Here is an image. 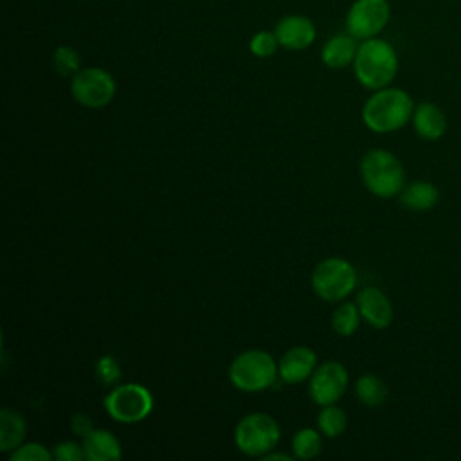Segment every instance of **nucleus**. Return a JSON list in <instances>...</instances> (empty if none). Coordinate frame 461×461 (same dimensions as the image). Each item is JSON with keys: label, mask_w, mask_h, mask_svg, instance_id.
<instances>
[{"label": "nucleus", "mask_w": 461, "mask_h": 461, "mask_svg": "<svg viewBox=\"0 0 461 461\" xmlns=\"http://www.w3.org/2000/svg\"><path fill=\"white\" fill-rule=\"evenodd\" d=\"M54 70L63 77H72L81 70V58L76 49L68 45H59L52 52Z\"/></svg>", "instance_id": "5701e85b"}, {"label": "nucleus", "mask_w": 461, "mask_h": 461, "mask_svg": "<svg viewBox=\"0 0 461 461\" xmlns=\"http://www.w3.org/2000/svg\"><path fill=\"white\" fill-rule=\"evenodd\" d=\"M279 378L277 362L263 349H247L234 357L229 366V380L245 393H259Z\"/></svg>", "instance_id": "20e7f679"}, {"label": "nucleus", "mask_w": 461, "mask_h": 461, "mask_svg": "<svg viewBox=\"0 0 461 461\" xmlns=\"http://www.w3.org/2000/svg\"><path fill=\"white\" fill-rule=\"evenodd\" d=\"M95 376L103 385H113L121 380L122 371L115 357L112 355H103L95 362Z\"/></svg>", "instance_id": "a878e982"}, {"label": "nucleus", "mask_w": 461, "mask_h": 461, "mask_svg": "<svg viewBox=\"0 0 461 461\" xmlns=\"http://www.w3.org/2000/svg\"><path fill=\"white\" fill-rule=\"evenodd\" d=\"M355 394L366 407H380L387 402L389 389L380 376L366 373L355 382Z\"/></svg>", "instance_id": "6ab92c4d"}, {"label": "nucleus", "mask_w": 461, "mask_h": 461, "mask_svg": "<svg viewBox=\"0 0 461 461\" xmlns=\"http://www.w3.org/2000/svg\"><path fill=\"white\" fill-rule=\"evenodd\" d=\"M54 459L58 461H83L85 457V450H83V443H76V441H61L58 445H54L52 448Z\"/></svg>", "instance_id": "bb28decb"}, {"label": "nucleus", "mask_w": 461, "mask_h": 461, "mask_svg": "<svg viewBox=\"0 0 461 461\" xmlns=\"http://www.w3.org/2000/svg\"><path fill=\"white\" fill-rule=\"evenodd\" d=\"M279 41L274 31H258L250 36L249 49L256 58H270L277 52Z\"/></svg>", "instance_id": "b1692460"}, {"label": "nucleus", "mask_w": 461, "mask_h": 461, "mask_svg": "<svg viewBox=\"0 0 461 461\" xmlns=\"http://www.w3.org/2000/svg\"><path fill=\"white\" fill-rule=\"evenodd\" d=\"M360 319H362V315H360L357 301L355 303L346 301L335 308V312L331 315V328L340 337H351L358 330Z\"/></svg>", "instance_id": "aec40b11"}, {"label": "nucleus", "mask_w": 461, "mask_h": 461, "mask_svg": "<svg viewBox=\"0 0 461 461\" xmlns=\"http://www.w3.org/2000/svg\"><path fill=\"white\" fill-rule=\"evenodd\" d=\"M360 178L378 198H393L405 187V169L400 158L382 148L369 149L360 158Z\"/></svg>", "instance_id": "7ed1b4c3"}, {"label": "nucleus", "mask_w": 461, "mask_h": 461, "mask_svg": "<svg viewBox=\"0 0 461 461\" xmlns=\"http://www.w3.org/2000/svg\"><path fill=\"white\" fill-rule=\"evenodd\" d=\"M281 439L277 421L267 412H250L243 416L234 427V443L240 452L263 457L272 452Z\"/></svg>", "instance_id": "423d86ee"}, {"label": "nucleus", "mask_w": 461, "mask_h": 461, "mask_svg": "<svg viewBox=\"0 0 461 461\" xmlns=\"http://www.w3.org/2000/svg\"><path fill=\"white\" fill-rule=\"evenodd\" d=\"M265 461H292V456L283 454V452H268L263 456Z\"/></svg>", "instance_id": "c85d7f7f"}, {"label": "nucleus", "mask_w": 461, "mask_h": 461, "mask_svg": "<svg viewBox=\"0 0 461 461\" xmlns=\"http://www.w3.org/2000/svg\"><path fill=\"white\" fill-rule=\"evenodd\" d=\"M11 461H52L54 454L52 450L45 448L41 443L36 441H29V443H22L18 448H14L9 454Z\"/></svg>", "instance_id": "393cba45"}, {"label": "nucleus", "mask_w": 461, "mask_h": 461, "mask_svg": "<svg viewBox=\"0 0 461 461\" xmlns=\"http://www.w3.org/2000/svg\"><path fill=\"white\" fill-rule=\"evenodd\" d=\"M389 20V0H355L346 13V31L362 41L378 36Z\"/></svg>", "instance_id": "1a4fd4ad"}, {"label": "nucleus", "mask_w": 461, "mask_h": 461, "mask_svg": "<svg viewBox=\"0 0 461 461\" xmlns=\"http://www.w3.org/2000/svg\"><path fill=\"white\" fill-rule=\"evenodd\" d=\"M117 83L113 76L101 67H85L70 77V94L74 101L86 108H103L115 97Z\"/></svg>", "instance_id": "6e6552de"}, {"label": "nucleus", "mask_w": 461, "mask_h": 461, "mask_svg": "<svg viewBox=\"0 0 461 461\" xmlns=\"http://www.w3.org/2000/svg\"><path fill=\"white\" fill-rule=\"evenodd\" d=\"M357 304L362 319L369 326L376 330H384L391 326L394 319V310L389 297L380 288H375V286L362 288L357 295Z\"/></svg>", "instance_id": "ddd939ff"}, {"label": "nucleus", "mask_w": 461, "mask_h": 461, "mask_svg": "<svg viewBox=\"0 0 461 461\" xmlns=\"http://www.w3.org/2000/svg\"><path fill=\"white\" fill-rule=\"evenodd\" d=\"M398 54L393 43L375 36L362 40L353 59V72L357 81L367 90H380L389 86L398 74Z\"/></svg>", "instance_id": "f03ea898"}, {"label": "nucleus", "mask_w": 461, "mask_h": 461, "mask_svg": "<svg viewBox=\"0 0 461 461\" xmlns=\"http://www.w3.org/2000/svg\"><path fill=\"white\" fill-rule=\"evenodd\" d=\"M310 285L313 294L322 301H344L357 286V270L344 258H324L313 267Z\"/></svg>", "instance_id": "39448f33"}, {"label": "nucleus", "mask_w": 461, "mask_h": 461, "mask_svg": "<svg viewBox=\"0 0 461 461\" xmlns=\"http://www.w3.org/2000/svg\"><path fill=\"white\" fill-rule=\"evenodd\" d=\"M83 450L88 461H119L122 447L119 439L106 429H94L83 438Z\"/></svg>", "instance_id": "dca6fc26"}, {"label": "nucleus", "mask_w": 461, "mask_h": 461, "mask_svg": "<svg viewBox=\"0 0 461 461\" xmlns=\"http://www.w3.org/2000/svg\"><path fill=\"white\" fill-rule=\"evenodd\" d=\"M317 427L328 438H339L348 427V416L339 405H322L317 414Z\"/></svg>", "instance_id": "412c9836"}, {"label": "nucleus", "mask_w": 461, "mask_h": 461, "mask_svg": "<svg viewBox=\"0 0 461 461\" xmlns=\"http://www.w3.org/2000/svg\"><path fill=\"white\" fill-rule=\"evenodd\" d=\"M317 367V353L308 346H294L283 353L277 362L279 378L285 384H301L312 376Z\"/></svg>", "instance_id": "f8f14e48"}, {"label": "nucleus", "mask_w": 461, "mask_h": 461, "mask_svg": "<svg viewBox=\"0 0 461 461\" xmlns=\"http://www.w3.org/2000/svg\"><path fill=\"white\" fill-rule=\"evenodd\" d=\"M358 43L360 41L348 31L339 32L326 40L321 49V59L328 68H344L348 65H353Z\"/></svg>", "instance_id": "2eb2a0df"}, {"label": "nucleus", "mask_w": 461, "mask_h": 461, "mask_svg": "<svg viewBox=\"0 0 461 461\" xmlns=\"http://www.w3.org/2000/svg\"><path fill=\"white\" fill-rule=\"evenodd\" d=\"M279 47L288 50H304L317 38V27L312 18L304 14H286L274 29Z\"/></svg>", "instance_id": "9b49d317"}, {"label": "nucleus", "mask_w": 461, "mask_h": 461, "mask_svg": "<svg viewBox=\"0 0 461 461\" xmlns=\"http://www.w3.org/2000/svg\"><path fill=\"white\" fill-rule=\"evenodd\" d=\"M70 427H72L74 434H76V436H81V438H85L86 434H90V432L95 429L94 423H92V420H90V416L85 414V412L74 414L72 420H70Z\"/></svg>", "instance_id": "cd10ccee"}, {"label": "nucleus", "mask_w": 461, "mask_h": 461, "mask_svg": "<svg viewBox=\"0 0 461 461\" xmlns=\"http://www.w3.org/2000/svg\"><path fill=\"white\" fill-rule=\"evenodd\" d=\"M108 416L119 423H139L153 411V396L142 384H121L103 400Z\"/></svg>", "instance_id": "0eeeda50"}, {"label": "nucleus", "mask_w": 461, "mask_h": 461, "mask_svg": "<svg viewBox=\"0 0 461 461\" xmlns=\"http://www.w3.org/2000/svg\"><path fill=\"white\" fill-rule=\"evenodd\" d=\"M411 121L414 131L425 140H438L447 131L445 112L430 101H421L420 104H416Z\"/></svg>", "instance_id": "4468645a"}, {"label": "nucleus", "mask_w": 461, "mask_h": 461, "mask_svg": "<svg viewBox=\"0 0 461 461\" xmlns=\"http://www.w3.org/2000/svg\"><path fill=\"white\" fill-rule=\"evenodd\" d=\"M348 369L337 360L322 362L315 367L308 382V394L317 405L337 403L348 389Z\"/></svg>", "instance_id": "9d476101"}, {"label": "nucleus", "mask_w": 461, "mask_h": 461, "mask_svg": "<svg viewBox=\"0 0 461 461\" xmlns=\"http://www.w3.org/2000/svg\"><path fill=\"white\" fill-rule=\"evenodd\" d=\"M321 447H322L321 434L312 427L299 429L292 438V454L295 459H303V461L312 459L321 452Z\"/></svg>", "instance_id": "4be33fe9"}, {"label": "nucleus", "mask_w": 461, "mask_h": 461, "mask_svg": "<svg viewBox=\"0 0 461 461\" xmlns=\"http://www.w3.org/2000/svg\"><path fill=\"white\" fill-rule=\"evenodd\" d=\"M27 434V423L23 416L9 407L0 411V452L11 454L18 448Z\"/></svg>", "instance_id": "f3484780"}, {"label": "nucleus", "mask_w": 461, "mask_h": 461, "mask_svg": "<svg viewBox=\"0 0 461 461\" xmlns=\"http://www.w3.org/2000/svg\"><path fill=\"white\" fill-rule=\"evenodd\" d=\"M414 101L409 92L396 86L373 90L362 106V121L375 133H393L402 130L414 112Z\"/></svg>", "instance_id": "f257e3e1"}, {"label": "nucleus", "mask_w": 461, "mask_h": 461, "mask_svg": "<svg viewBox=\"0 0 461 461\" xmlns=\"http://www.w3.org/2000/svg\"><path fill=\"white\" fill-rule=\"evenodd\" d=\"M400 202L411 211H429L439 202V189L427 180L405 184L400 193Z\"/></svg>", "instance_id": "a211bd4d"}]
</instances>
